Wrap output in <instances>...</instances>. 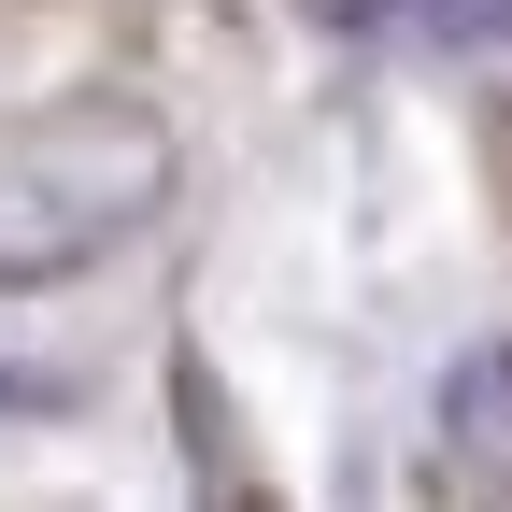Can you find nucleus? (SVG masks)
<instances>
[{
	"label": "nucleus",
	"instance_id": "7ed1b4c3",
	"mask_svg": "<svg viewBox=\"0 0 512 512\" xmlns=\"http://www.w3.org/2000/svg\"><path fill=\"white\" fill-rule=\"evenodd\" d=\"M384 29H413L441 57H512V0H384Z\"/></svg>",
	"mask_w": 512,
	"mask_h": 512
},
{
	"label": "nucleus",
	"instance_id": "f03ea898",
	"mask_svg": "<svg viewBox=\"0 0 512 512\" xmlns=\"http://www.w3.org/2000/svg\"><path fill=\"white\" fill-rule=\"evenodd\" d=\"M441 441H456L470 470H512V342H484V356L441 370Z\"/></svg>",
	"mask_w": 512,
	"mask_h": 512
},
{
	"label": "nucleus",
	"instance_id": "f257e3e1",
	"mask_svg": "<svg viewBox=\"0 0 512 512\" xmlns=\"http://www.w3.org/2000/svg\"><path fill=\"white\" fill-rule=\"evenodd\" d=\"M171 143L157 114H43V128H0V285H43V271H86L128 228L157 214Z\"/></svg>",
	"mask_w": 512,
	"mask_h": 512
}]
</instances>
